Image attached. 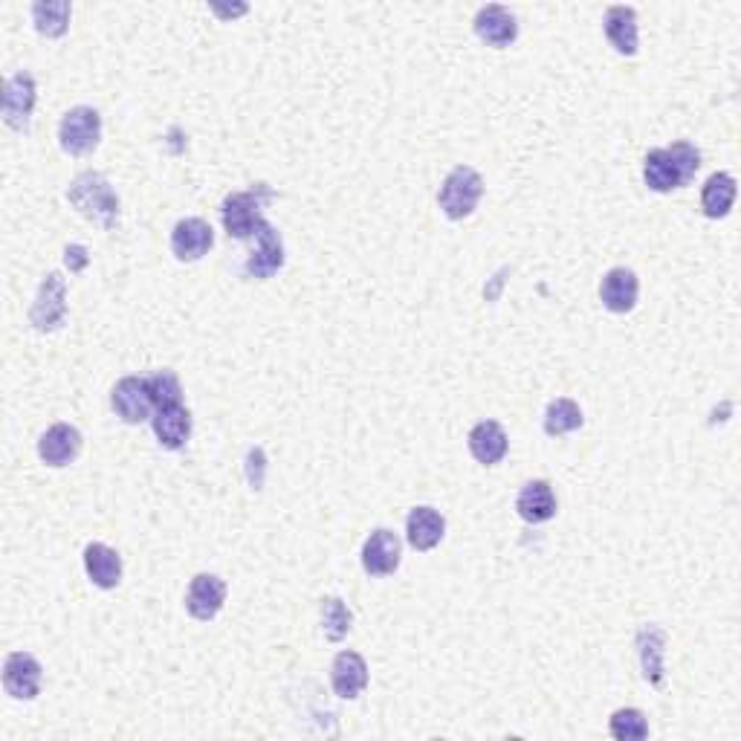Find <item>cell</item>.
<instances>
[{
    "label": "cell",
    "mask_w": 741,
    "mask_h": 741,
    "mask_svg": "<svg viewBox=\"0 0 741 741\" xmlns=\"http://www.w3.org/2000/svg\"><path fill=\"white\" fill-rule=\"evenodd\" d=\"M353 614L351 608L345 606L339 597H325L322 599V631H325L327 640H339L348 638V631H351Z\"/></svg>",
    "instance_id": "28"
},
{
    "label": "cell",
    "mask_w": 741,
    "mask_h": 741,
    "mask_svg": "<svg viewBox=\"0 0 741 741\" xmlns=\"http://www.w3.org/2000/svg\"><path fill=\"white\" fill-rule=\"evenodd\" d=\"M3 689L15 701H33L41 693V663L30 652H12L3 663Z\"/></svg>",
    "instance_id": "9"
},
{
    "label": "cell",
    "mask_w": 741,
    "mask_h": 741,
    "mask_svg": "<svg viewBox=\"0 0 741 741\" xmlns=\"http://www.w3.org/2000/svg\"><path fill=\"white\" fill-rule=\"evenodd\" d=\"M400 557H403V544H400V536L389 527L374 530L362 544V568L371 576L394 574L400 568Z\"/></svg>",
    "instance_id": "10"
},
{
    "label": "cell",
    "mask_w": 741,
    "mask_h": 741,
    "mask_svg": "<svg viewBox=\"0 0 741 741\" xmlns=\"http://www.w3.org/2000/svg\"><path fill=\"white\" fill-rule=\"evenodd\" d=\"M148 391H151L154 406H177L180 397H183V389H180V380H177L175 371H157V374L145 377Z\"/></svg>",
    "instance_id": "30"
},
{
    "label": "cell",
    "mask_w": 741,
    "mask_h": 741,
    "mask_svg": "<svg viewBox=\"0 0 741 741\" xmlns=\"http://www.w3.org/2000/svg\"><path fill=\"white\" fill-rule=\"evenodd\" d=\"M67 319V284L61 279V272H49L47 279L41 281L38 295H35L33 311H30V322L35 330L49 334L56 327L65 325Z\"/></svg>",
    "instance_id": "6"
},
{
    "label": "cell",
    "mask_w": 741,
    "mask_h": 741,
    "mask_svg": "<svg viewBox=\"0 0 741 741\" xmlns=\"http://www.w3.org/2000/svg\"><path fill=\"white\" fill-rule=\"evenodd\" d=\"M99 139H102V116L88 104L67 111L61 125H58V143L70 157L93 154L99 148Z\"/></svg>",
    "instance_id": "5"
},
{
    "label": "cell",
    "mask_w": 741,
    "mask_h": 741,
    "mask_svg": "<svg viewBox=\"0 0 741 741\" xmlns=\"http://www.w3.org/2000/svg\"><path fill=\"white\" fill-rule=\"evenodd\" d=\"M65 261L72 272H81L88 267V249L81 247V244H72V247H67Z\"/></svg>",
    "instance_id": "31"
},
{
    "label": "cell",
    "mask_w": 741,
    "mask_h": 741,
    "mask_svg": "<svg viewBox=\"0 0 741 741\" xmlns=\"http://www.w3.org/2000/svg\"><path fill=\"white\" fill-rule=\"evenodd\" d=\"M35 108V79L33 72H15L9 76L7 88H3V122L12 131H26L30 116Z\"/></svg>",
    "instance_id": "8"
},
{
    "label": "cell",
    "mask_w": 741,
    "mask_h": 741,
    "mask_svg": "<svg viewBox=\"0 0 741 741\" xmlns=\"http://www.w3.org/2000/svg\"><path fill=\"white\" fill-rule=\"evenodd\" d=\"M67 200L102 229H113L120 221V198L113 194L108 177L99 175V171H85V175L76 177L70 192H67Z\"/></svg>",
    "instance_id": "2"
},
{
    "label": "cell",
    "mask_w": 741,
    "mask_h": 741,
    "mask_svg": "<svg viewBox=\"0 0 741 741\" xmlns=\"http://www.w3.org/2000/svg\"><path fill=\"white\" fill-rule=\"evenodd\" d=\"M606 38L620 56H635V53H638V12L631 7L608 9Z\"/></svg>",
    "instance_id": "23"
},
{
    "label": "cell",
    "mask_w": 741,
    "mask_h": 741,
    "mask_svg": "<svg viewBox=\"0 0 741 741\" xmlns=\"http://www.w3.org/2000/svg\"><path fill=\"white\" fill-rule=\"evenodd\" d=\"M151 426L157 440H160V447L180 449L186 447V440L192 435V415H189V408H186L183 403H177V406H162L154 412Z\"/></svg>",
    "instance_id": "18"
},
{
    "label": "cell",
    "mask_w": 741,
    "mask_h": 741,
    "mask_svg": "<svg viewBox=\"0 0 741 741\" xmlns=\"http://www.w3.org/2000/svg\"><path fill=\"white\" fill-rule=\"evenodd\" d=\"M111 403L113 412L125 423H131V426L145 423L157 412L151 391H148V383H145L143 377H125V380H120L111 394Z\"/></svg>",
    "instance_id": "7"
},
{
    "label": "cell",
    "mask_w": 741,
    "mask_h": 741,
    "mask_svg": "<svg viewBox=\"0 0 741 741\" xmlns=\"http://www.w3.org/2000/svg\"><path fill=\"white\" fill-rule=\"evenodd\" d=\"M663 649H666V631L658 626H643L638 631V652H640V670L649 684H663Z\"/></svg>",
    "instance_id": "25"
},
{
    "label": "cell",
    "mask_w": 741,
    "mask_h": 741,
    "mask_svg": "<svg viewBox=\"0 0 741 741\" xmlns=\"http://www.w3.org/2000/svg\"><path fill=\"white\" fill-rule=\"evenodd\" d=\"M81 452V431L70 423H56L49 426L38 440V458L47 467H67L79 458Z\"/></svg>",
    "instance_id": "14"
},
{
    "label": "cell",
    "mask_w": 741,
    "mask_h": 741,
    "mask_svg": "<svg viewBox=\"0 0 741 741\" xmlns=\"http://www.w3.org/2000/svg\"><path fill=\"white\" fill-rule=\"evenodd\" d=\"M226 603V585L221 576L215 574H198L189 585V594H186V611L192 614L194 620L209 622L215 620L221 608Z\"/></svg>",
    "instance_id": "12"
},
{
    "label": "cell",
    "mask_w": 741,
    "mask_h": 741,
    "mask_svg": "<svg viewBox=\"0 0 741 741\" xmlns=\"http://www.w3.org/2000/svg\"><path fill=\"white\" fill-rule=\"evenodd\" d=\"M582 408L576 406L574 400L559 397L553 400L544 412V431H548L550 438H562V435H571V431L582 429Z\"/></svg>",
    "instance_id": "27"
},
{
    "label": "cell",
    "mask_w": 741,
    "mask_h": 741,
    "mask_svg": "<svg viewBox=\"0 0 741 741\" xmlns=\"http://www.w3.org/2000/svg\"><path fill=\"white\" fill-rule=\"evenodd\" d=\"M481 194H484V180L475 168L458 166L452 168L440 186L438 203L440 212L449 217V221H463L470 217L481 203Z\"/></svg>",
    "instance_id": "3"
},
{
    "label": "cell",
    "mask_w": 741,
    "mask_h": 741,
    "mask_svg": "<svg viewBox=\"0 0 741 741\" xmlns=\"http://www.w3.org/2000/svg\"><path fill=\"white\" fill-rule=\"evenodd\" d=\"M215 244V232L203 217H186L171 229V252L177 261H200Z\"/></svg>",
    "instance_id": "13"
},
{
    "label": "cell",
    "mask_w": 741,
    "mask_h": 741,
    "mask_svg": "<svg viewBox=\"0 0 741 741\" xmlns=\"http://www.w3.org/2000/svg\"><path fill=\"white\" fill-rule=\"evenodd\" d=\"M215 12L217 15H244V12H247V7H238V9H221V7H215Z\"/></svg>",
    "instance_id": "32"
},
{
    "label": "cell",
    "mask_w": 741,
    "mask_h": 741,
    "mask_svg": "<svg viewBox=\"0 0 741 741\" xmlns=\"http://www.w3.org/2000/svg\"><path fill=\"white\" fill-rule=\"evenodd\" d=\"M472 26H475V35L495 49L510 47L513 41L518 38L516 18H513L510 9L498 7V3L481 7L475 21H472Z\"/></svg>",
    "instance_id": "15"
},
{
    "label": "cell",
    "mask_w": 741,
    "mask_h": 741,
    "mask_svg": "<svg viewBox=\"0 0 741 741\" xmlns=\"http://www.w3.org/2000/svg\"><path fill=\"white\" fill-rule=\"evenodd\" d=\"M330 684L339 698H359L368 686V663L359 652H339L330 666Z\"/></svg>",
    "instance_id": "17"
},
{
    "label": "cell",
    "mask_w": 741,
    "mask_h": 741,
    "mask_svg": "<svg viewBox=\"0 0 741 741\" xmlns=\"http://www.w3.org/2000/svg\"><path fill=\"white\" fill-rule=\"evenodd\" d=\"M736 192H739V186H736V177L727 175V171H718L704 183L701 189V209L704 215L709 221H721V217L730 215V209L736 203Z\"/></svg>",
    "instance_id": "24"
},
{
    "label": "cell",
    "mask_w": 741,
    "mask_h": 741,
    "mask_svg": "<svg viewBox=\"0 0 741 741\" xmlns=\"http://www.w3.org/2000/svg\"><path fill=\"white\" fill-rule=\"evenodd\" d=\"M507 431L498 426L495 420H481L472 426L470 431V452L472 458L484 467H495V463L504 461L507 454Z\"/></svg>",
    "instance_id": "21"
},
{
    "label": "cell",
    "mask_w": 741,
    "mask_h": 741,
    "mask_svg": "<svg viewBox=\"0 0 741 741\" xmlns=\"http://www.w3.org/2000/svg\"><path fill=\"white\" fill-rule=\"evenodd\" d=\"M72 7L67 0H41L33 7V21L35 30L47 38H61L70 26Z\"/></svg>",
    "instance_id": "26"
},
{
    "label": "cell",
    "mask_w": 741,
    "mask_h": 741,
    "mask_svg": "<svg viewBox=\"0 0 741 741\" xmlns=\"http://www.w3.org/2000/svg\"><path fill=\"white\" fill-rule=\"evenodd\" d=\"M85 571L97 588L111 591L122 582V557L108 544L93 542L85 548Z\"/></svg>",
    "instance_id": "20"
},
{
    "label": "cell",
    "mask_w": 741,
    "mask_h": 741,
    "mask_svg": "<svg viewBox=\"0 0 741 741\" xmlns=\"http://www.w3.org/2000/svg\"><path fill=\"white\" fill-rule=\"evenodd\" d=\"M701 168V151L693 143H675L645 154L643 180L652 192H675L695 180Z\"/></svg>",
    "instance_id": "1"
},
{
    "label": "cell",
    "mask_w": 741,
    "mask_h": 741,
    "mask_svg": "<svg viewBox=\"0 0 741 741\" xmlns=\"http://www.w3.org/2000/svg\"><path fill=\"white\" fill-rule=\"evenodd\" d=\"M447 534V521L435 507H415L406 518V539L415 550L438 548Z\"/></svg>",
    "instance_id": "22"
},
{
    "label": "cell",
    "mask_w": 741,
    "mask_h": 741,
    "mask_svg": "<svg viewBox=\"0 0 741 741\" xmlns=\"http://www.w3.org/2000/svg\"><path fill=\"white\" fill-rule=\"evenodd\" d=\"M518 516L525 518L527 525H544L557 516V495L548 481H530L521 486V493L516 498Z\"/></svg>",
    "instance_id": "19"
},
{
    "label": "cell",
    "mask_w": 741,
    "mask_h": 741,
    "mask_svg": "<svg viewBox=\"0 0 741 741\" xmlns=\"http://www.w3.org/2000/svg\"><path fill=\"white\" fill-rule=\"evenodd\" d=\"M272 198V192L267 186H256L249 192H235L224 200V209H221V217H224V226L229 232V238L247 240L256 235L258 226L263 224L261 209L263 203Z\"/></svg>",
    "instance_id": "4"
},
{
    "label": "cell",
    "mask_w": 741,
    "mask_h": 741,
    "mask_svg": "<svg viewBox=\"0 0 741 741\" xmlns=\"http://www.w3.org/2000/svg\"><path fill=\"white\" fill-rule=\"evenodd\" d=\"M640 295V281L635 276V270L629 267H614L606 272V279L599 284V299H603V307L611 313H631L635 304H638Z\"/></svg>",
    "instance_id": "16"
},
{
    "label": "cell",
    "mask_w": 741,
    "mask_h": 741,
    "mask_svg": "<svg viewBox=\"0 0 741 741\" xmlns=\"http://www.w3.org/2000/svg\"><path fill=\"white\" fill-rule=\"evenodd\" d=\"M252 238L258 240V249L247 258L244 272H247L249 279H258V281L272 279V276L284 267V244H281V235L272 229V224L263 221Z\"/></svg>",
    "instance_id": "11"
},
{
    "label": "cell",
    "mask_w": 741,
    "mask_h": 741,
    "mask_svg": "<svg viewBox=\"0 0 741 741\" xmlns=\"http://www.w3.org/2000/svg\"><path fill=\"white\" fill-rule=\"evenodd\" d=\"M608 730H611L614 739L640 741L649 736V721H645V716L640 712V709L626 707V709H617V712H614L611 721H608Z\"/></svg>",
    "instance_id": "29"
}]
</instances>
